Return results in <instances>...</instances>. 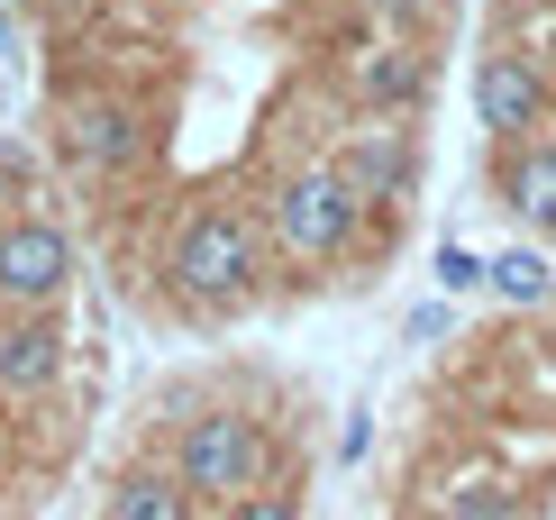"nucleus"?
<instances>
[{
    "instance_id": "obj_1",
    "label": "nucleus",
    "mask_w": 556,
    "mask_h": 520,
    "mask_svg": "<svg viewBox=\"0 0 556 520\" xmlns=\"http://www.w3.org/2000/svg\"><path fill=\"white\" fill-rule=\"evenodd\" d=\"M165 283L182 311H238L265 293V238L238 201H201L165 247Z\"/></svg>"
},
{
    "instance_id": "obj_2",
    "label": "nucleus",
    "mask_w": 556,
    "mask_h": 520,
    "mask_svg": "<svg viewBox=\"0 0 556 520\" xmlns=\"http://www.w3.org/2000/svg\"><path fill=\"white\" fill-rule=\"evenodd\" d=\"M365 201L338 183V164H301V174H283L265 193V228L274 247L301 256V265H329V256H346V238H356Z\"/></svg>"
},
{
    "instance_id": "obj_3",
    "label": "nucleus",
    "mask_w": 556,
    "mask_h": 520,
    "mask_svg": "<svg viewBox=\"0 0 556 520\" xmlns=\"http://www.w3.org/2000/svg\"><path fill=\"white\" fill-rule=\"evenodd\" d=\"M174 475L192 484V503H238V493H256L265 484V466H274V447H265V430L247 411H201L192 430L174 438Z\"/></svg>"
},
{
    "instance_id": "obj_4",
    "label": "nucleus",
    "mask_w": 556,
    "mask_h": 520,
    "mask_svg": "<svg viewBox=\"0 0 556 520\" xmlns=\"http://www.w3.org/2000/svg\"><path fill=\"white\" fill-rule=\"evenodd\" d=\"M74 293V238L46 210H10L0 220V311H64Z\"/></svg>"
},
{
    "instance_id": "obj_5",
    "label": "nucleus",
    "mask_w": 556,
    "mask_h": 520,
    "mask_svg": "<svg viewBox=\"0 0 556 520\" xmlns=\"http://www.w3.org/2000/svg\"><path fill=\"white\" fill-rule=\"evenodd\" d=\"M475 120L493 128V147H520V137L547 128V74L511 46H493V55H475Z\"/></svg>"
},
{
    "instance_id": "obj_6",
    "label": "nucleus",
    "mask_w": 556,
    "mask_h": 520,
    "mask_svg": "<svg viewBox=\"0 0 556 520\" xmlns=\"http://www.w3.org/2000/svg\"><path fill=\"white\" fill-rule=\"evenodd\" d=\"M338 183L356 193L365 210H402L410 193H420V137L410 128H365L338 147Z\"/></svg>"
},
{
    "instance_id": "obj_7",
    "label": "nucleus",
    "mask_w": 556,
    "mask_h": 520,
    "mask_svg": "<svg viewBox=\"0 0 556 520\" xmlns=\"http://www.w3.org/2000/svg\"><path fill=\"white\" fill-rule=\"evenodd\" d=\"M64 156H74L83 174L119 183V174L147 164V120H137L128 101H74V110H64Z\"/></svg>"
},
{
    "instance_id": "obj_8",
    "label": "nucleus",
    "mask_w": 556,
    "mask_h": 520,
    "mask_svg": "<svg viewBox=\"0 0 556 520\" xmlns=\"http://www.w3.org/2000/svg\"><path fill=\"white\" fill-rule=\"evenodd\" d=\"M64 384V320L55 311H0V393L37 401Z\"/></svg>"
},
{
    "instance_id": "obj_9",
    "label": "nucleus",
    "mask_w": 556,
    "mask_h": 520,
    "mask_svg": "<svg viewBox=\"0 0 556 520\" xmlns=\"http://www.w3.org/2000/svg\"><path fill=\"white\" fill-rule=\"evenodd\" d=\"M493 193L511 201L529 228H556V137H520V147L493 164Z\"/></svg>"
},
{
    "instance_id": "obj_10",
    "label": "nucleus",
    "mask_w": 556,
    "mask_h": 520,
    "mask_svg": "<svg viewBox=\"0 0 556 520\" xmlns=\"http://www.w3.org/2000/svg\"><path fill=\"white\" fill-rule=\"evenodd\" d=\"M429 46H375V55L356 64V101L365 110H420L429 101Z\"/></svg>"
},
{
    "instance_id": "obj_11",
    "label": "nucleus",
    "mask_w": 556,
    "mask_h": 520,
    "mask_svg": "<svg viewBox=\"0 0 556 520\" xmlns=\"http://www.w3.org/2000/svg\"><path fill=\"white\" fill-rule=\"evenodd\" d=\"M110 520H192V484L174 466H128L110 484Z\"/></svg>"
},
{
    "instance_id": "obj_12",
    "label": "nucleus",
    "mask_w": 556,
    "mask_h": 520,
    "mask_svg": "<svg viewBox=\"0 0 556 520\" xmlns=\"http://www.w3.org/2000/svg\"><path fill=\"white\" fill-rule=\"evenodd\" d=\"M483 283H493V301H520V311L556 301V265H547L539 247H502L493 265H483Z\"/></svg>"
},
{
    "instance_id": "obj_13",
    "label": "nucleus",
    "mask_w": 556,
    "mask_h": 520,
    "mask_svg": "<svg viewBox=\"0 0 556 520\" xmlns=\"http://www.w3.org/2000/svg\"><path fill=\"white\" fill-rule=\"evenodd\" d=\"M447 520H529V493L511 475H466L447 493Z\"/></svg>"
},
{
    "instance_id": "obj_14",
    "label": "nucleus",
    "mask_w": 556,
    "mask_h": 520,
    "mask_svg": "<svg viewBox=\"0 0 556 520\" xmlns=\"http://www.w3.org/2000/svg\"><path fill=\"white\" fill-rule=\"evenodd\" d=\"M28 193H37V147L0 137V201H28Z\"/></svg>"
},
{
    "instance_id": "obj_15",
    "label": "nucleus",
    "mask_w": 556,
    "mask_h": 520,
    "mask_svg": "<svg viewBox=\"0 0 556 520\" xmlns=\"http://www.w3.org/2000/svg\"><path fill=\"white\" fill-rule=\"evenodd\" d=\"M429 274H438V293H475V283H483V256H475V247H438Z\"/></svg>"
},
{
    "instance_id": "obj_16",
    "label": "nucleus",
    "mask_w": 556,
    "mask_h": 520,
    "mask_svg": "<svg viewBox=\"0 0 556 520\" xmlns=\"http://www.w3.org/2000/svg\"><path fill=\"white\" fill-rule=\"evenodd\" d=\"M228 520H301V503H292V493H238Z\"/></svg>"
},
{
    "instance_id": "obj_17",
    "label": "nucleus",
    "mask_w": 556,
    "mask_h": 520,
    "mask_svg": "<svg viewBox=\"0 0 556 520\" xmlns=\"http://www.w3.org/2000/svg\"><path fill=\"white\" fill-rule=\"evenodd\" d=\"M410 338H447V301H420L410 311Z\"/></svg>"
},
{
    "instance_id": "obj_18",
    "label": "nucleus",
    "mask_w": 556,
    "mask_h": 520,
    "mask_svg": "<svg viewBox=\"0 0 556 520\" xmlns=\"http://www.w3.org/2000/svg\"><path fill=\"white\" fill-rule=\"evenodd\" d=\"M539 366H547V384H556V329H547V338H539Z\"/></svg>"
},
{
    "instance_id": "obj_19",
    "label": "nucleus",
    "mask_w": 556,
    "mask_h": 520,
    "mask_svg": "<svg viewBox=\"0 0 556 520\" xmlns=\"http://www.w3.org/2000/svg\"><path fill=\"white\" fill-rule=\"evenodd\" d=\"M10 46H18V28H10V10H0V64H10Z\"/></svg>"
},
{
    "instance_id": "obj_20",
    "label": "nucleus",
    "mask_w": 556,
    "mask_h": 520,
    "mask_svg": "<svg viewBox=\"0 0 556 520\" xmlns=\"http://www.w3.org/2000/svg\"><path fill=\"white\" fill-rule=\"evenodd\" d=\"M410 520H447V503H438V511H410Z\"/></svg>"
},
{
    "instance_id": "obj_21",
    "label": "nucleus",
    "mask_w": 556,
    "mask_h": 520,
    "mask_svg": "<svg viewBox=\"0 0 556 520\" xmlns=\"http://www.w3.org/2000/svg\"><path fill=\"white\" fill-rule=\"evenodd\" d=\"M0 91H10V64H0Z\"/></svg>"
}]
</instances>
